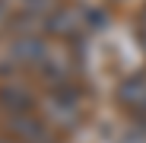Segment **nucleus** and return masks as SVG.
Instances as JSON below:
<instances>
[{
    "mask_svg": "<svg viewBox=\"0 0 146 143\" xmlns=\"http://www.w3.org/2000/svg\"><path fill=\"white\" fill-rule=\"evenodd\" d=\"M143 38H146V16H143Z\"/></svg>",
    "mask_w": 146,
    "mask_h": 143,
    "instance_id": "7ed1b4c3",
    "label": "nucleus"
},
{
    "mask_svg": "<svg viewBox=\"0 0 146 143\" xmlns=\"http://www.w3.org/2000/svg\"><path fill=\"white\" fill-rule=\"evenodd\" d=\"M13 54H16L19 61H26V64H41L44 54H48V48H44V41H38V38H22V41L13 45Z\"/></svg>",
    "mask_w": 146,
    "mask_h": 143,
    "instance_id": "f03ea898",
    "label": "nucleus"
},
{
    "mask_svg": "<svg viewBox=\"0 0 146 143\" xmlns=\"http://www.w3.org/2000/svg\"><path fill=\"white\" fill-rule=\"evenodd\" d=\"M121 99H124L130 108L146 111V76H133L121 86Z\"/></svg>",
    "mask_w": 146,
    "mask_h": 143,
    "instance_id": "f257e3e1",
    "label": "nucleus"
}]
</instances>
